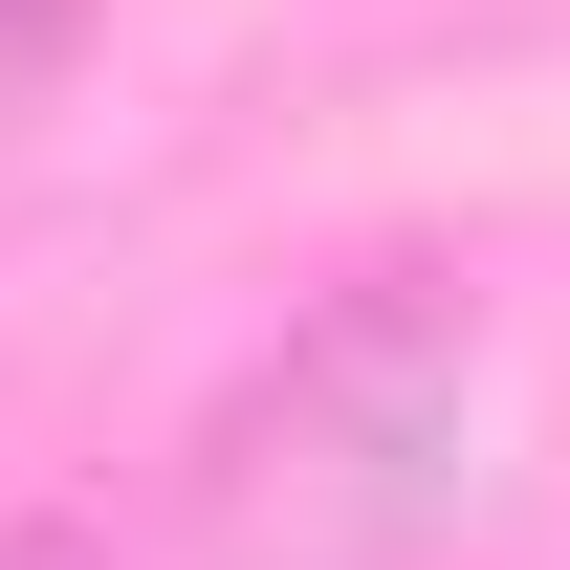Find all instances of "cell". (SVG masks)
<instances>
[{
  "mask_svg": "<svg viewBox=\"0 0 570 570\" xmlns=\"http://www.w3.org/2000/svg\"><path fill=\"white\" fill-rule=\"evenodd\" d=\"M67 45H88V0H0V132H22V88L67 67Z\"/></svg>",
  "mask_w": 570,
  "mask_h": 570,
  "instance_id": "7a4b0ae2",
  "label": "cell"
},
{
  "mask_svg": "<svg viewBox=\"0 0 570 570\" xmlns=\"http://www.w3.org/2000/svg\"><path fill=\"white\" fill-rule=\"evenodd\" d=\"M0 570H132L110 527H0Z\"/></svg>",
  "mask_w": 570,
  "mask_h": 570,
  "instance_id": "3957f363",
  "label": "cell"
},
{
  "mask_svg": "<svg viewBox=\"0 0 570 570\" xmlns=\"http://www.w3.org/2000/svg\"><path fill=\"white\" fill-rule=\"evenodd\" d=\"M461 417H483V307L439 264H352L285 352L219 373L198 461H176L198 570H395L461 504Z\"/></svg>",
  "mask_w": 570,
  "mask_h": 570,
  "instance_id": "6da1fadb",
  "label": "cell"
}]
</instances>
